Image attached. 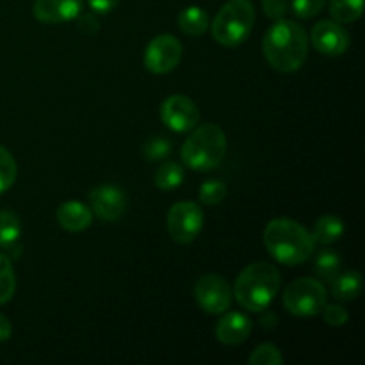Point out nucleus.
<instances>
[{
    "instance_id": "nucleus-1",
    "label": "nucleus",
    "mask_w": 365,
    "mask_h": 365,
    "mask_svg": "<svg viewBox=\"0 0 365 365\" xmlns=\"http://www.w3.org/2000/svg\"><path fill=\"white\" fill-rule=\"evenodd\" d=\"M262 52L267 63L277 71H298L309 56V38L305 29L292 20H277L264 36Z\"/></svg>"
},
{
    "instance_id": "nucleus-2",
    "label": "nucleus",
    "mask_w": 365,
    "mask_h": 365,
    "mask_svg": "<svg viewBox=\"0 0 365 365\" xmlns=\"http://www.w3.org/2000/svg\"><path fill=\"white\" fill-rule=\"evenodd\" d=\"M264 245L269 255L284 266H298L307 262L316 252L312 234L298 221L277 217L264 230Z\"/></svg>"
},
{
    "instance_id": "nucleus-3",
    "label": "nucleus",
    "mask_w": 365,
    "mask_h": 365,
    "mask_svg": "<svg viewBox=\"0 0 365 365\" xmlns=\"http://www.w3.org/2000/svg\"><path fill=\"white\" fill-rule=\"evenodd\" d=\"M282 285V274L273 264L255 262L239 273L234 285V296L242 309L250 312L266 310L277 298Z\"/></svg>"
},
{
    "instance_id": "nucleus-4",
    "label": "nucleus",
    "mask_w": 365,
    "mask_h": 365,
    "mask_svg": "<svg viewBox=\"0 0 365 365\" xmlns=\"http://www.w3.org/2000/svg\"><path fill=\"white\" fill-rule=\"evenodd\" d=\"M227 135L214 123L196 125L182 145V163L195 171H209L220 166L227 155Z\"/></svg>"
},
{
    "instance_id": "nucleus-5",
    "label": "nucleus",
    "mask_w": 365,
    "mask_h": 365,
    "mask_svg": "<svg viewBox=\"0 0 365 365\" xmlns=\"http://www.w3.org/2000/svg\"><path fill=\"white\" fill-rule=\"evenodd\" d=\"M255 24V7L250 0H228L210 24L212 38L223 46H239L246 41Z\"/></svg>"
},
{
    "instance_id": "nucleus-6",
    "label": "nucleus",
    "mask_w": 365,
    "mask_h": 365,
    "mask_svg": "<svg viewBox=\"0 0 365 365\" xmlns=\"http://www.w3.org/2000/svg\"><path fill=\"white\" fill-rule=\"evenodd\" d=\"M328 303L324 285L314 278H298L284 292V307L296 317H314Z\"/></svg>"
},
{
    "instance_id": "nucleus-7",
    "label": "nucleus",
    "mask_w": 365,
    "mask_h": 365,
    "mask_svg": "<svg viewBox=\"0 0 365 365\" xmlns=\"http://www.w3.org/2000/svg\"><path fill=\"white\" fill-rule=\"evenodd\" d=\"M170 237L178 245H189L203 228V210L195 202H177L166 216Z\"/></svg>"
},
{
    "instance_id": "nucleus-8",
    "label": "nucleus",
    "mask_w": 365,
    "mask_h": 365,
    "mask_svg": "<svg viewBox=\"0 0 365 365\" xmlns=\"http://www.w3.org/2000/svg\"><path fill=\"white\" fill-rule=\"evenodd\" d=\"M230 285L220 274H203L195 284V299L200 309L207 314H225L232 305Z\"/></svg>"
},
{
    "instance_id": "nucleus-9",
    "label": "nucleus",
    "mask_w": 365,
    "mask_h": 365,
    "mask_svg": "<svg viewBox=\"0 0 365 365\" xmlns=\"http://www.w3.org/2000/svg\"><path fill=\"white\" fill-rule=\"evenodd\" d=\"M182 43L173 34H159L145 50L146 70L155 75L173 71L182 59Z\"/></svg>"
},
{
    "instance_id": "nucleus-10",
    "label": "nucleus",
    "mask_w": 365,
    "mask_h": 365,
    "mask_svg": "<svg viewBox=\"0 0 365 365\" xmlns=\"http://www.w3.org/2000/svg\"><path fill=\"white\" fill-rule=\"evenodd\" d=\"M160 118L173 132H191L200 123V110L191 98L171 95L160 106Z\"/></svg>"
},
{
    "instance_id": "nucleus-11",
    "label": "nucleus",
    "mask_w": 365,
    "mask_h": 365,
    "mask_svg": "<svg viewBox=\"0 0 365 365\" xmlns=\"http://www.w3.org/2000/svg\"><path fill=\"white\" fill-rule=\"evenodd\" d=\"M89 207L96 217L106 223H114L125 214L127 198L118 185L102 184L89 192Z\"/></svg>"
},
{
    "instance_id": "nucleus-12",
    "label": "nucleus",
    "mask_w": 365,
    "mask_h": 365,
    "mask_svg": "<svg viewBox=\"0 0 365 365\" xmlns=\"http://www.w3.org/2000/svg\"><path fill=\"white\" fill-rule=\"evenodd\" d=\"M310 39L317 52L328 57L342 56L349 46L348 31L335 20L317 21L310 32Z\"/></svg>"
},
{
    "instance_id": "nucleus-13",
    "label": "nucleus",
    "mask_w": 365,
    "mask_h": 365,
    "mask_svg": "<svg viewBox=\"0 0 365 365\" xmlns=\"http://www.w3.org/2000/svg\"><path fill=\"white\" fill-rule=\"evenodd\" d=\"M82 11V0H34L32 14L41 24H63L75 20Z\"/></svg>"
},
{
    "instance_id": "nucleus-14",
    "label": "nucleus",
    "mask_w": 365,
    "mask_h": 365,
    "mask_svg": "<svg viewBox=\"0 0 365 365\" xmlns=\"http://www.w3.org/2000/svg\"><path fill=\"white\" fill-rule=\"evenodd\" d=\"M252 321L242 312H228L220 319L216 327V337L221 344H242L252 334Z\"/></svg>"
},
{
    "instance_id": "nucleus-15",
    "label": "nucleus",
    "mask_w": 365,
    "mask_h": 365,
    "mask_svg": "<svg viewBox=\"0 0 365 365\" xmlns=\"http://www.w3.org/2000/svg\"><path fill=\"white\" fill-rule=\"evenodd\" d=\"M57 223H59L63 230L71 232V234L88 230L93 223L91 207H88L82 202H77V200L61 203L59 209H57Z\"/></svg>"
},
{
    "instance_id": "nucleus-16",
    "label": "nucleus",
    "mask_w": 365,
    "mask_h": 365,
    "mask_svg": "<svg viewBox=\"0 0 365 365\" xmlns=\"http://www.w3.org/2000/svg\"><path fill=\"white\" fill-rule=\"evenodd\" d=\"M209 14L205 9L198 6H189L178 14V29L184 32L185 36L191 38H198V36L205 34L209 29Z\"/></svg>"
},
{
    "instance_id": "nucleus-17",
    "label": "nucleus",
    "mask_w": 365,
    "mask_h": 365,
    "mask_svg": "<svg viewBox=\"0 0 365 365\" xmlns=\"http://www.w3.org/2000/svg\"><path fill=\"white\" fill-rule=\"evenodd\" d=\"M362 292V274L359 271H346L339 273L337 278L331 282V294L339 302H351L356 299Z\"/></svg>"
},
{
    "instance_id": "nucleus-18",
    "label": "nucleus",
    "mask_w": 365,
    "mask_h": 365,
    "mask_svg": "<svg viewBox=\"0 0 365 365\" xmlns=\"http://www.w3.org/2000/svg\"><path fill=\"white\" fill-rule=\"evenodd\" d=\"M21 235V221L13 210H0V248L4 252H16Z\"/></svg>"
},
{
    "instance_id": "nucleus-19",
    "label": "nucleus",
    "mask_w": 365,
    "mask_h": 365,
    "mask_svg": "<svg viewBox=\"0 0 365 365\" xmlns=\"http://www.w3.org/2000/svg\"><path fill=\"white\" fill-rule=\"evenodd\" d=\"M344 221L341 217L328 214V216L319 217L316 221L314 230L310 234H312L316 242H321V245H334V242H337L344 235Z\"/></svg>"
},
{
    "instance_id": "nucleus-20",
    "label": "nucleus",
    "mask_w": 365,
    "mask_h": 365,
    "mask_svg": "<svg viewBox=\"0 0 365 365\" xmlns=\"http://www.w3.org/2000/svg\"><path fill=\"white\" fill-rule=\"evenodd\" d=\"M184 182V168L177 163H164L153 175V184L160 191H173Z\"/></svg>"
},
{
    "instance_id": "nucleus-21",
    "label": "nucleus",
    "mask_w": 365,
    "mask_h": 365,
    "mask_svg": "<svg viewBox=\"0 0 365 365\" xmlns=\"http://www.w3.org/2000/svg\"><path fill=\"white\" fill-rule=\"evenodd\" d=\"M341 267H342V260L339 257L337 252L334 250L327 248V250H321L316 257V273L321 280L324 282H334L337 278V274L341 273Z\"/></svg>"
},
{
    "instance_id": "nucleus-22",
    "label": "nucleus",
    "mask_w": 365,
    "mask_h": 365,
    "mask_svg": "<svg viewBox=\"0 0 365 365\" xmlns=\"http://www.w3.org/2000/svg\"><path fill=\"white\" fill-rule=\"evenodd\" d=\"M364 13V0H330V14L339 24L356 21Z\"/></svg>"
},
{
    "instance_id": "nucleus-23",
    "label": "nucleus",
    "mask_w": 365,
    "mask_h": 365,
    "mask_svg": "<svg viewBox=\"0 0 365 365\" xmlns=\"http://www.w3.org/2000/svg\"><path fill=\"white\" fill-rule=\"evenodd\" d=\"M16 291V274L6 253L0 252V305L9 302Z\"/></svg>"
},
{
    "instance_id": "nucleus-24",
    "label": "nucleus",
    "mask_w": 365,
    "mask_h": 365,
    "mask_svg": "<svg viewBox=\"0 0 365 365\" xmlns=\"http://www.w3.org/2000/svg\"><path fill=\"white\" fill-rule=\"evenodd\" d=\"M171 150H173V143L170 139L164 135H153L143 146V155L150 163H159L171 155Z\"/></svg>"
},
{
    "instance_id": "nucleus-25",
    "label": "nucleus",
    "mask_w": 365,
    "mask_h": 365,
    "mask_svg": "<svg viewBox=\"0 0 365 365\" xmlns=\"http://www.w3.org/2000/svg\"><path fill=\"white\" fill-rule=\"evenodd\" d=\"M16 160L7 148L0 145V195L11 189L16 180Z\"/></svg>"
},
{
    "instance_id": "nucleus-26",
    "label": "nucleus",
    "mask_w": 365,
    "mask_h": 365,
    "mask_svg": "<svg viewBox=\"0 0 365 365\" xmlns=\"http://www.w3.org/2000/svg\"><path fill=\"white\" fill-rule=\"evenodd\" d=\"M225 196H227V185H225L223 180H217V178L203 182L198 191V198L203 205H220Z\"/></svg>"
},
{
    "instance_id": "nucleus-27",
    "label": "nucleus",
    "mask_w": 365,
    "mask_h": 365,
    "mask_svg": "<svg viewBox=\"0 0 365 365\" xmlns=\"http://www.w3.org/2000/svg\"><path fill=\"white\" fill-rule=\"evenodd\" d=\"M250 365H282L284 364V356L282 351L274 344H260L257 346L255 351L248 359Z\"/></svg>"
},
{
    "instance_id": "nucleus-28",
    "label": "nucleus",
    "mask_w": 365,
    "mask_h": 365,
    "mask_svg": "<svg viewBox=\"0 0 365 365\" xmlns=\"http://www.w3.org/2000/svg\"><path fill=\"white\" fill-rule=\"evenodd\" d=\"M324 2L327 0H292L291 9L298 18L309 20V18L317 16L324 9Z\"/></svg>"
},
{
    "instance_id": "nucleus-29",
    "label": "nucleus",
    "mask_w": 365,
    "mask_h": 365,
    "mask_svg": "<svg viewBox=\"0 0 365 365\" xmlns=\"http://www.w3.org/2000/svg\"><path fill=\"white\" fill-rule=\"evenodd\" d=\"M323 317L327 321V324H330V327H344L349 319V314L342 305H337V303L328 305L327 303L323 309Z\"/></svg>"
},
{
    "instance_id": "nucleus-30",
    "label": "nucleus",
    "mask_w": 365,
    "mask_h": 365,
    "mask_svg": "<svg viewBox=\"0 0 365 365\" xmlns=\"http://www.w3.org/2000/svg\"><path fill=\"white\" fill-rule=\"evenodd\" d=\"M262 9L271 20H282L289 11V0H262Z\"/></svg>"
},
{
    "instance_id": "nucleus-31",
    "label": "nucleus",
    "mask_w": 365,
    "mask_h": 365,
    "mask_svg": "<svg viewBox=\"0 0 365 365\" xmlns=\"http://www.w3.org/2000/svg\"><path fill=\"white\" fill-rule=\"evenodd\" d=\"M78 16H81V14H78ZM78 29H81L82 32H86V34H95V32L100 29L98 20L89 13L82 14V16L78 18Z\"/></svg>"
},
{
    "instance_id": "nucleus-32",
    "label": "nucleus",
    "mask_w": 365,
    "mask_h": 365,
    "mask_svg": "<svg viewBox=\"0 0 365 365\" xmlns=\"http://www.w3.org/2000/svg\"><path fill=\"white\" fill-rule=\"evenodd\" d=\"M88 4L95 13L106 14V13H110V11L120 4V0H88Z\"/></svg>"
},
{
    "instance_id": "nucleus-33",
    "label": "nucleus",
    "mask_w": 365,
    "mask_h": 365,
    "mask_svg": "<svg viewBox=\"0 0 365 365\" xmlns=\"http://www.w3.org/2000/svg\"><path fill=\"white\" fill-rule=\"evenodd\" d=\"M11 334H13V327H11L9 319L0 314V342H6L11 337Z\"/></svg>"
}]
</instances>
